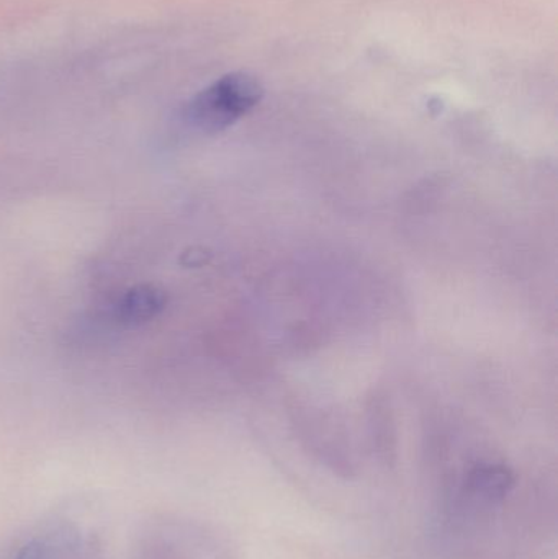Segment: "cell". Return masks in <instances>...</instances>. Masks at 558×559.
<instances>
[{"label": "cell", "instance_id": "6da1fadb", "mask_svg": "<svg viewBox=\"0 0 558 559\" xmlns=\"http://www.w3.org/2000/svg\"><path fill=\"white\" fill-rule=\"evenodd\" d=\"M264 97V87L256 75L228 72L206 85L183 105V124L202 134H216L251 114Z\"/></svg>", "mask_w": 558, "mask_h": 559}, {"label": "cell", "instance_id": "7a4b0ae2", "mask_svg": "<svg viewBox=\"0 0 558 559\" xmlns=\"http://www.w3.org/2000/svg\"><path fill=\"white\" fill-rule=\"evenodd\" d=\"M167 305L166 292L154 285H136L115 299L111 316L117 324L138 328L156 319Z\"/></svg>", "mask_w": 558, "mask_h": 559}, {"label": "cell", "instance_id": "3957f363", "mask_svg": "<svg viewBox=\"0 0 558 559\" xmlns=\"http://www.w3.org/2000/svg\"><path fill=\"white\" fill-rule=\"evenodd\" d=\"M514 485V473L504 465L494 463L475 466L465 478V491L488 504L503 501L513 491Z\"/></svg>", "mask_w": 558, "mask_h": 559}, {"label": "cell", "instance_id": "277c9868", "mask_svg": "<svg viewBox=\"0 0 558 559\" xmlns=\"http://www.w3.org/2000/svg\"><path fill=\"white\" fill-rule=\"evenodd\" d=\"M15 559H45V547L39 542H29L19 551Z\"/></svg>", "mask_w": 558, "mask_h": 559}]
</instances>
